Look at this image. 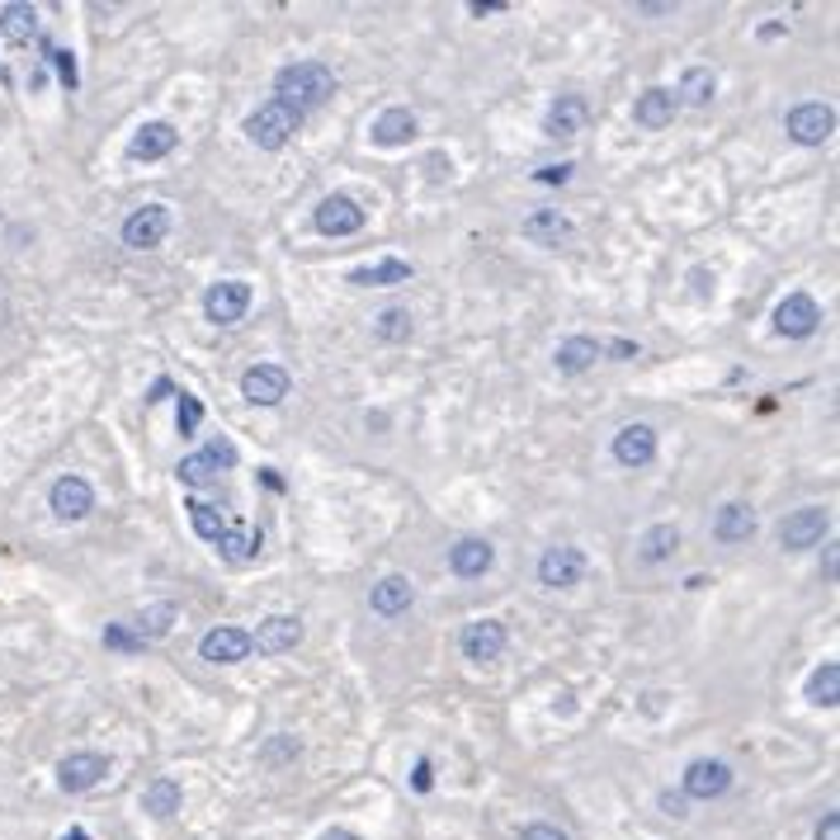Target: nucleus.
<instances>
[{
  "instance_id": "1",
  "label": "nucleus",
  "mask_w": 840,
  "mask_h": 840,
  "mask_svg": "<svg viewBox=\"0 0 840 840\" xmlns=\"http://www.w3.org/2000/svg\"><path fill=\"white\" fill-rule=\"evenodd\" d=\"M331 95H336V76H331V66H321V62H293L275 76V99L283 109H293L297 119L312 109H321Z\"/></svg>"
},
{
  "instance_id": "2",
  "label": "nucleus",
  "mask_w": 840,
  "mask_h": 840,
  "mask_svg": "<svg viewBox=\"0 0 840 840\" xmlns=\"http://www.w3.org/2000/svg\"><path fill=\"white\" fill-rule=\"evenodd\" d=\"M297 123H303V119H297L293 109H283L279 99H269L265 109H255L246 119V137L260 151H279V147H289V137L297 133Z\"/></svg>"
},
{
  "instance_id": "3",
  "label": "nucleus",
  "mask_w": 840,
  "mask_h": 840,
  "mask_svg": "<svg viewBox=\"0 0 840 840\" xmlns=\"http://www.w3.org/2000/svg\"><path fill=\"white\" fill-rule=\"evenodd\" d=\"M251 312V283L246 279H218L204 293V317L212 326H236Z\"/></svg>"
},
{
  "instance_id": "4",
  "label": "nucleus",
  "mask_w": 840,
  "mask_h": 840,
  "mask_svg": "<svg viewBox=\"0 0 840 840\" xmlns=\"http://www.w3.org/2000/svg\"><path fill=\"white\" fill-rule=\"evenodd\" d=\"M827 529H831L827 510H821V506H799V510H789V515L779 520V544H784L789 552H803V548L821 544Z\"/></svg>"
},
{
  "instance_id": "5",
  "label": "nucleus",
  "mask_w": 840,
  "mask_h": 840,
  "mask_svg": "<svg viewBox=\"0 0 840 840\" xmlns=\"http://www.w3.org/2000/svg\"><path fill=\"white\" fill-rule=\"evenodd\" d=\"M538 581L548 591H572L576 581H586V552L572 544H552L544 558H538Z\"/></svg>"
},
{
  "instance_id": "6",
  "label": "nucleus",
  "mask_w": 840,
  "mask_h": 840,
  "mask_svg": "<svg viewBox=\"0 0 840 840\" xmlns=\"http://www.w3.org/2000/svg\"><path fill=\"white\" fill-rule=\"evenodd\" d=\"M170 232V208L166 204H142L137 212L123 218V246L133 251H156Z\"/></svg>"
},
{
  "instance_id": "7",
  "label": "nucleus",
  "mask_w": 840,
  "mask_h": 840,
  "mask_svg": "<svg viewBox=\"0 0 840 840\" xmlns=\"http://www.w3.org/2000/svg\"><path fill=\"white\" fill-rule=\"evenodd\" d=\"M784 127H789L793 142H803V147H821V142L831 137V127H836V109L821 105V99H807V105H793V109H789Z\"/></svg>"
},
{
  "instance_id": "8",
  "label": "nucleus",
  "mask_w": 840,
  "mask_h": 840,
  "mask_svg": "<svg viewBox=\"0 0 840 840\" xmlns=\"http://www.w3.org/2000/svg\"><path fill=\"white\" fill-rule=\"evenodd\" d=\"M109 775V756H99V751H71V756L57 765V784L62 793H90L105 784Z\"/></svg>"
},
{
  "instance_id": "9",
  "label": "nucleus",
  "mask_w": 840,
  "mask_h": 840,
  "mask_svg": "<svg viewBox=\"0 0 840 840\" xmlns=\"http://www.w3.org/2000/svg\"><path fill=\"white\" fill-rule=\"evenodd\" d=\"M821 326V307L813 293H789L784 303L775 307V331L789 340H807Z\"/></svg>"
},
{
  "instance_id": "10",
  "label": "nucleus",
  "mask_w": 840,
  "mask_h": 840,
  "mask_svg": "<svg viewBox=\"0 0 840 840\" xmlns=\"http://www.w3.org/2000/svg\"><path fill=\"white\" fill-rule=\"evenodd\" d=\"M241 392H246V402L255 406H279L283 397L293 392V382H289V368H279V364H255L241 374Z\"/></svg>"
},
{
  "instance_id": "11",
  "label": "nucleus",
  "mask_w": 840,
  "mask_h": 840,
  "mask_svg": "<svg viewBox=\"0 0 840 840\" xmlns=\"http://www.w3.org/2000/svg\"><path fill=\"white\" fill-rule=\"evenodd\" d=\"M48 506H52V515L62 524H76V520H85L95 510V487L85 477H57L52 491H48Z\"/></svg>"
},
{
  "instance_id": "12",
  "label": "nucleus",
  "mask_w": 840,
  "mask_h": 840,
  "mask_svg": "<svg viewBox=\"0 0 840 840\" xmlns=\"http://www.w3.org/2000/svg\"><path fill=\"white\" fill-rule=\"evenodd\" d=\"M317 232L321 236H354L364 227V208L354 204L350 194H331V198H321L317 204Z\"/></svg>"
},
{
  "instance_id": "13",
  "label": "nucleus",
  "mask_w": 840,
  "mask_h": 840,
  "mask_svg": "<svg viewBox=\"0 0 840 840\" xmlns=\"http://www.w3.org/2000/svg\"><path fill=\"white\" fill-rule=\"evenodd\" d=\"M459 647H463L467 661H496V657L506 652V623H501V619L467 623V629L459 633Z\"/></svg>"
},
{
  "instance_id": "14",
  "label": "nucleus",
  "mask_w": 840,
  "mask_h": 840,
  "mask_svg": "<svg viewBox=\"0 0 840 840\" xmlns=\"http://www.w3.org/2000/svg\"><path fill=\"white\" fill-rule=\"evenodd\" d=\"M251 633L246 629H208L204 643H198V657L212 661V666H236L251 657Z\"/></svg>"
},
{
  "instance_id": "15",
  "label": "nucleus",
  "mask_w": 840,
  "mask_h": 840,
  "mask_svg": "<svg viewBox=\"0 0 840 840\" xmlns=\"http://www.w3.org/2000/svg\"><path fill=\"white\" fill-rule=\"evenodd\" d=\"M297 643H303V623H297L293 614H275L251 633V647L265 652V657H283V652H293Z\"/></svg>"
},
{
  "instance_id": "16",
  "label": "nucleus",
  "mask_w": 840,
  "mask_h": 840,
  "mask_svg": "<svg viewBox=\"0 0 840 840\" xmlns=\"http://www.w3.org/2000/svg\"><path fill=\"white\" fill-rule=\"evenodd\" d=\"M586 123H591V105H586L581 95H558V99H552V109L544 113V133H548V137H562V142L576 137Z\"/></svg>"
},
{
  "instance_id": "17",
  "label": "nucleus",
  "mask_w": 840,
  "mask_h": 840,
  "mask_svg": "<svg viewBox=\"0 0 840 840\" xmlns=\"http://www.w3.org/2000/svg\"><path fill=\"white\" fill-rule=\"evenodd\" d=\"M657 459V430L652 425H623L614 435V463L619 467H647Z\"/></svg>"
},
{
  "instance_id": "18",
  "label": "nucleus",
  "mask_w": 840,
  "mask_h": 840,
  "mask_svg": "<svg viewBox=\"0 0 840 840\" xmlns=\"http://www.w3.org/2000/svg\"><path fill=\"white\" fill-rule=\"evenodd\" d=\"M756 529H760V515L746 501L718 506V515H714V538H718V544H746V538H756Z\"/></svg>"
},
{
  "instance_id": "19",
  "label": "nucleus",
  "mask_w": 840,
  "mask_h": 840,
  "mask_svg": "<svg viewBox=\"0 0 840 840\" xmlns=\"http://www.w3.org/2000/svg\"><path fill=\"white\" fill-rule=\"evenodd\" d=\"M732 789V770L722 760H694L685 770V799H722Z\"/></svg>"
},
{
  "instance_id": "20",
  "label": "nucleus",
  "mask_w": 840,
  "mask_h": 840,
  "mask_svg": "<svg viewBox=\"0 0 840 840\" xmlns=\"http://www.w3.org/2000/svg\"><path fill=\"white\" fill-rule=\"evenodd\" d=\"M491 562H496V548L487 544V538H459V544L449 548V572L453 576H487L491 572Z\"/></svg>"
},
{
  "instance_id": "21",
  "label": "nucleus",
  "mask_w": 840,
  "mask_h": 840,
  "mask_svg": "<svg viewBox=\"0 0 840 840\" xmlns=\"http://www.w3.org/2000/svg\"><path fill=\"white\" fill-rule=\"evenodd\" d=\"M411 600H416V586H411L406 576H382L374 591H368V609H374L378 619H397L406 614Z\"/></svg>"
},
{
  "instance_id": "22",
  "label": "nucleus",
  "mask_w": 840,
  "mask_h": 840,
  "mask_svg": "<svg viewBox=\"0 0 840 840\" xmlns=\"http://www.w3.org/2000/svg\"><path fill=\"white\" fill-rule=\"evenodd\" d=\"M675 109H680V99H675V90H666V85H652V90H643L633 99L637 127H671Z\"/></svg>"
},
{
  "instance_id": "23",
  "label": "nucleus",
  "mask_w": 840,
  "mask_h": 840,
  "mask_svg": "<svg viewBox=\"0 0 840 840\" xmlns=\"http://www.w3.org/2000/svg\"><path fill=\"white\" fill-rule=\"evenodd\" d=\"M175 142H180V133L170 123H142L137 127V137L127 142V156H133V161H161V156H170L175 151Z\"/></svg>"
},
{
  "instance_id": "24",
  "label": "nucleus",
  "mask_w": 840,
  "mask_h": 840,
  "mask_svg": "<svg viewBox=\"0 0 840 840\" xmlns=\"http://www.w3.org/2000/svg\"><path fill=\"white\" fill-rule=\"evenodd\" d=\"M605 354V345L595 336H567L562 345H558V354H552V360H558V374H586V368L595 364Z\"/></svg>"
},
{
  "instance_id": "25",
  "label": "nucleus",
  "mask_w": 840,
  "mask_h": 840,
  "mask_svg": "<svg viewBox=\"0 0 840 840\" xmlns=\"http://www.w3.org/2000/svg\"><path fill=\"white\" fill-rule=\"evenodd\" d=\"M524 236H529L534 246H562V241L572 236V222H567L558 208H534L529 218H524Z\"/></svg>"
},
{
  "instance_id": "26",
  "label": "nucleus",
  "mask_w": 840,
  "mask_h": 840,
  "mask_svg": "<svg viewBox=\"0 0 840 840\" xmlns=\"http://www.w3.org/2000/svg\"><path fill=\"white\" fill-rule=\"evenodd\" d=\"M416 137V113L402 109V105H392V109H382L378 119H374V142L378 147H402V142Z\"/></svg>"
},
{
  "instance_id": "27",
  "label": "nucleus",
  "mask_w": 840,
  "mask_h": 840,
  "mask_svg": "<svg viewBox=\"0 0 840 840\" xmlns=\"http://www.w3.org/2000/svg\"><path fill=\"white\" fill-rule=\"evenodd\" d=\"M0 34H5L14 48H24V42L38 38V10L24 5V0H14V5L0 10Z\"/></svg>"
},
{
  "instance_id": "28",
  "label": "nucleus",
  "mask_w": 840,
  "mask_h": 840,
  "mask_svg": "<svg viewBox=\"0 0 840 840\" xmlns=\"http://www.w3.org/2000/svg\"><path fill=\"white\" fill-rule=\"evenodd\" d=\"M218 552H222L227 562L260 558V529H246V524H227V534L218 538Z\"/></svg>"
},
{
  "instance_id": "29",
  "label": "nucleus",
  "mask_w": 840,
  "mask_h": 840,
  "mask_svg": "<svg viewBox=\"0 0 840 840\" xmlns=\"http://www.w3.org/2000/svg\"><path fill=\"white\" fill-rule=\"evenodd\" d=\"M411 279V265L406 260H382V265H364V269H354L350 283H360V289H392V283H406Z\"/></svg>"
},
{
  "instance_id": "30",
  "label": "nucleus",
  "mask_w": 840,
  "mask_h": 840,
  "mask_svg": "<svg viewBox=\"0 0 840 840\" xmlns=\"http://www.w3.org/2000/svg\"><path fill=\"white\" fill-rule=\"evenodd\" d=\"M714 95H718V76L708 66H690L685 76H680V90L675 99H685V105L694 109H704V105H714Z\"/></svg>"
},
{
  "instance_id": "31",
  "label": "nucleus",
  "mask_w": 840,
  "mask_h": 840,
  "mask_svg": "<svg viewBox=\"0 0 840 840\" xmlns=\"http://www.w3.org/2000/svg\"><path fill=\"white\" fill-rule=\"evenodd\" d=\"M180 799H184V793H180L175 779H151L147 793H142V807H147V817L166 821V817L180 813Z\"/></svg>"
},
{
  "instance_id": "32",
  "label": "nucleus",
  "mask_w": 840,
  "mask_h": 840,
  "mask_svg": "<svg viewBox=\"0 0 840 840\" xmlns=\"http://www.w3.org/2000/svg\"><path fill=\"white\" fill-rule=\"evenodd\" d=\"M807 699L817 708H836L840 704V661H821L813 675H807Z\"/></svg>"
},
{
  "instance_id": "33",
  "label": "nucleus",
  "mask_w": 840,
  "mask_h": 840,
  "mask_svg": "<svg viewBox=\"0 0 840 840\" xmlns=\"http://www.w3.org/2000/svg\"><path fill=\"white\" fill-rule=\"evenodd\" d=\"M175 619H180V609L175 605H170V600H156V605H147V609H142V614H137V637H142V643H151V637H166L170 629H175Z\"/></svg>"
},
{
  "instance_id": "34",
  "label": "nucleus",
  "mask_w": 840,
  "mask_h": 840,
  "mask_svg": "<svg viewBox=\"0 0 840 840\" xmlns=\"http://www.w3.org/2000/svg\"><path fill=\"white\" fill-rule=\"evenodd\" d=\"M675 548H680V529H675V524H652V529L643 534V544H637V558H643V562H666Z\"/></svg>"
},
{
  "instance_id": "35",
  "label": "nucleus",
  "mask_w": 840,
  "mask_h": 840,
  "mask_svg": "<svg viewBox=\"0 0 840 840\" xmlns=\"http://www.w3.org/2000/svg\"><path fill=\"white\" fill-rule=\"evenodd\" d=\"M190 524H194V534L204 538V544H212V548H218V538L227 534V520L208 501H190Z\"/></svg>"
},
{
  "instance_id": "36",
  "label": "nucleus",
  "mask_w": 840,
  "mask_h": 840,
  "mask_svg": "<svg viewBox=\"0 0 840 840\" xmlns=\"http://www.w3.org/2000/svg\"><path fill=\"white\" fill-rule=\"evenodd\" d=\"M374 331H378V340H388V345H402V340H411V312H406V307L378 312Z\"/></svg>"
},
{
  "instance_id": "37",
  "label": "nucleus",
  "mask_w": 840,
  "mask_h": 840,
  "mask_svg": "<svg viewBox=\"0 0 840 840\" xmlns=\"http://www.w3.org/2000/svg\"><path fill=\"white\" fill-rule=\"evenodd\" d=\"M175 477L184 482V487H208V482H218V467H212V463H208V453L198 449V453H190V459H180Z\"/></svg>"
},
{
  "instance_id": "38",
  "label": "nucleus",
  "mask_w": 840,
  "mask_h": 840,
  "mask_svg": "<svg viewBox=\"0 0 840 840\" xmlns=\"http://www.w3.org/2000/svg\"><path fill=\"white\" fill-rule=\"evenodd\" d=\"M175 421H180V435H198V425H204V402L190 392H175Z\"/></svg>"
},
{
  "instance_id": "39",
  "label": "nucleus",
  "mask_w": 840,
  "mask_h": 840,
  "mask_svg": "<svg viewBox=\"0 0 840 840\" xmlns=\"http://www.w3.org/2000/svg\"><path fill=\"white\" fill-rule=\"evenodd\" d=\"M105 647H113V652H142L147 643H142L137 633H127L123 623H109V629H105Z\"/></svg>"
},
{
  "instance_id": "40",
  "label": "nucleus",
  "mask_w": 840,
  "mask_h": 840,
  "mask_svg": "<svg viewBox=\"0 0 840 840\" xmlns=\"http://www.w3.org/2000/svg\"><path fill=\"white\" fill-rule=\"evenodd\" d=\"M48 57H52V66H57V76H62L66 90H76V85H81V76H76V57H71L66 48H48Z\"/></svg>"
},
{
  "instance_id": "41",
  "label": "nucleus",
  "mask_w": 840,
  "mask_h": 840,
  "mask_svg": "<svg viewBox=\"0 0 840 840\" xmlns=\"http://www.w3.org/2000/svg\"><path fill=\"white\" fill-rule=\"evenodd\" d=\"M204 453H208V463L218 467V473H227V467H236V445H232V439H212V445H208Z\"/></svg>"
},
{
  "instance_id": "42",
  "label": "nucleus",
  "mask_w": 840,
  "mask_h": 840,
  "mask_svg": "<svg viewBox=\"0 0 840 840\" xmlns=\"http://www.w3.org/2000/svg\"><path fill=\"white\" fill-rule=\"evenodd\" d=\"M520 840H567V831L548 827V821H529V827L520 831Z\"/></svg>"
},
{
  "instance_id": "43",
  "label": "nucleus",
  "mask_w": 840,
  "mask_h": 840,
  "mask_svg": "<svg viewBox=\"0 0 840 840\" xmlns=\"http://www.w3.org/2000/svg\"><path fill=\"white\" fill-rule=\"evenodd\" d=\"M817 840H840V813H827L817 821Z\"/></svg>"
},
{
  "instance_id": "44",
  "label": "nucleus",
  "mask_w": 840,
  "mask_h": 840,
  "mask_svg": "<svg viewBox=\"0 0 840 840\" xmlns=\"http://www.w3.org/2000/svg\"><path fill=\"white\" fill-rule=\"evenodd\" d=\"M661 807H666L671 817H685V793H671V789H666V793H661Z\"/></svg>"
},
{
  "instance_id": "45",
  "label": "nucleus",
  "mask_w": 840,
  "mask_h": 840,
  "mask_svg": "<svg viewBox=\"0 0 840 840\" xmlns=\"http://www.w3.org/2000/svg\"><path fill=\"white\" fill-rule=\"evenodd\" d=\"M534 180H538V184H562V180H572V166H558V170H538Z\"/></svg>"
},
{
  "instance_id": "46",
  "label": "nucleus",
  "mask_w": 840,
  "mask_h": 840,
  "mask_svg": "<svg viewBox=\"0 0 840 840\" xmlns=\"http://www.w3.org/2000/svg\"><path fill=\"white\" fill-rule=\"evenodd\" d=\"M170 392H175V382H170V378H156V382H151V392H147V402L156 406V402H166Z\"/></svg>"
},
{
  "instance_id": "47",
  "label": "nucleus",
  "mask_w": 840,
  "mask_h": 840,
  "mask_svg": "<svg viewBox=\"0 0 840 840\" xmlns=\"http://www.w3.org/2000/svg\"><path fill=\"white\" fill-rule=\"evenodd\" d=\"M609 354H614V360H637V345H633V340H614Z\"/></svg>"
},
{
  "instance_id": "48",
  "label": "nucleus",
  "mask_w": 840,
  "mask_h": 840,
  "mask_svg": "<svg viewBox=\"0 0 840 840\" xmlns=\"http://www.w3.org/2000/svg\"><path fill=\"white\" fill-rule=\"evenodd\" d=\"M506 10V0H473V14H496Z\"/></svg>"
},
{
  "instance_id": "49",
  "label": "nucleus",
  "mask_w": 840,
  "mask_h": 840,
  "mask_svg": "<svg viewBox=\"0 0 840 840\" xmlns=\"http://www.w3.org/2000/svg\"><path fill=\"white\" fill-rule=\"evenodd\" d=\"M416 789H421V793L430 789V760H421V765H416Z\"/></svg>"
},
{
  "instance_id": "50",
  "label": "nucleus",
  "mask_w": 840,
  "mask_h": 840,
  "mask_svg": "<svg viewBox=\"0 0 840 840\" xmlns=\"http://www.w3.org/2000/svg\"><path fill=\"white\" fill-rule=\"evenodd\" d=\"M321 840H360V836H354V831H345V827H331V831H326Z\"/></svg>"
},
{
  "instance_id": "51",
  "label": "nucleus",
  "mask_w": 840,
  "mask_h": 840,
  "mask_svg": "<svg viewBox=\"0 0 840 840\" xmlns=\"http://www.w3.org/2000/svg\"><path fill=\"white\" fill-rule=\"evenodd\" d=\"M779 34H784V24H775V20L760 24V38H779Z\"/></svg>"
},
{
  "instance_id": "52",
  "label": "nucleus",
  "mask_w": 840,
  "mask_h": 840,
  "mask_svg": "<svg viewBox=\"0 0 840 840\" xmlns=\"http://www.w3.org/2000/svg\"><path fill=\"white\" fill-rule=\"evenodd\" d=\"M62 840H90V836H85V831H81V827H76V831H66V836H62Z\"/></svg>"
}]
</instances>
